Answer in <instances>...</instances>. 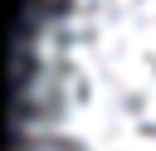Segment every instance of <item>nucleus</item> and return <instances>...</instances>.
Masks as SVG:
<instances>
[{"mask_svg": "<svg viewBox=\"0 0 156 151\" xmlns=\"http://www.w3.org/2000/svg\"><path fill=\"white\" fill-rule=\"evenodd\" d=\"M5 151H156V0H24Z\"/></svg>", "mask_w": 156, "mask_h": 151, "instance_id": "nucleus-1", "label": "nucleus"}]
</instances>
